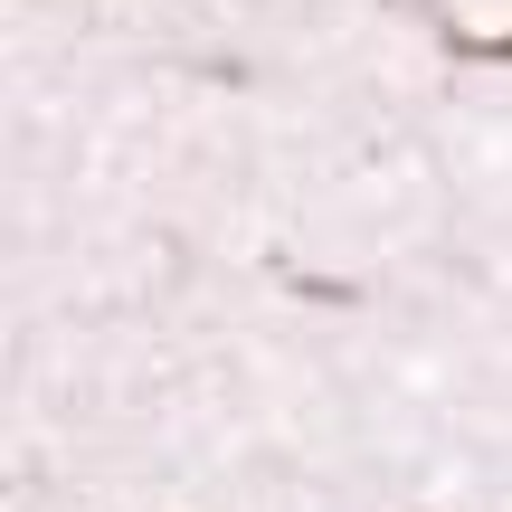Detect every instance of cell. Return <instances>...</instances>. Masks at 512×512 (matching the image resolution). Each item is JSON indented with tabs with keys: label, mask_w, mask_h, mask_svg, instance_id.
<instances>
[{
	"label": "cell",
	"mask_w": 512,
	"mask_h": 512,
	"mask_svg": "<svg viewBox=\"0 0 512 512\" xmlns=\"http://www.w3.org/2000/svg\"><path fill=\"white\" fill-rule=\"evenodd\" d=\"M456 48H465V57H484V67H512V29H503V38H456Z\"/></svg>",
	"instance_id": "1"
}]
</instances>
